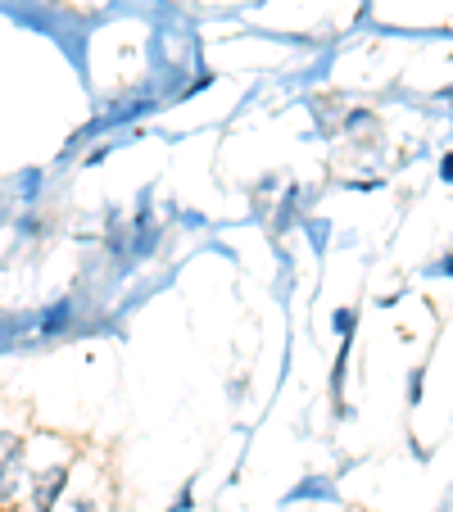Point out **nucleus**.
Returning <instances> with one entry per match:
<instances>
[{
	"instance_id": "obj_2",
	"label": "nucleus",
	"mask_w": 453,
	"mask_h": 512,
	"mask_svg": "<svg viewBox=\"0 0 453 512\" xmlns=\"http://www.w3.org/2000/svg\"><path fill=\"white\" fill-rule=\"evenodd\" d=\"M59 490H64V467H50V472H41V481L32 485V512H50V503H55Z\"/></svg>"
},
{
	"instance_id": "obj_1",
	"label": "nucleus",
	"mask_w": 453,
	"mask_h": 512,
	"mask_svg": "<svg viewBox=\"0 0 453 512\" xmlns=\"http://www.w3.org/2000/svg\"><path fill=\"white\" fill-rule=\"evenodd\" d=\"M19 472H23V445L19 435L0 431V499H10L19 490Z\"/></svg>"
}]
</instances>
